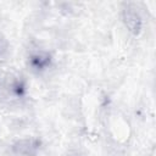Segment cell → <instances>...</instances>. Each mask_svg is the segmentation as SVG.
<instances>
[{"mask_svg": "<svg viewBox=\"0 0 156 156\" xmlns=\"http://www.w3.org/2000/svg\"><path fill=\"white\" fill-rule=\"evenodd\" d=\"M39 147V141L35 139H26L17 141L13 145V151L20 155H32Z\"/></svg>", "mask_w": 156, "mask_h": 156, "instance_id": "3957f363", "label": "cell"}, {"mask_svg": "<svg viewBox=\"0 0 156 156\" xmlns=\"http://www.w3.org/2000/svg\"><path fill=\"white\" fill-rule=\"evenodd\" d=\"M122 21L126 28L134 35H138L143 28V20L140 13L130 6H127L122 10Z\"/></svg>", "mask_w": 156, "mask_h": 156, "instance_id": "6da1fadb", "label": "cell"}, {"mask_svg": "<svg viewBox=\"0 0 156 156\" xmlns=\"http://www.w3.org/2000/svg\"><path fill=\"white\" fill-rule=\"evenodd\" d=\"M11 90H12V93H13L16 96H18V98L23 96V95L26 94V91H27L26 84H24V82H23L22 79H16V80H13V83H12V85H11Z\"/></svg>", "mask_w": 156, "mask_h": 156, "instance_id": "277c9868", "label": "cell"}, {"mask_svg": "<svg viewBox=\"0 0 156 156\" xmlns=\"http://www.w3.org/2000/svg\"><path fill=\"white\" fill-rule=\"evenodd\" d=\"M51 55L45 52V51H39V52H34L29 56V66L37 71V72H41V71H45L46 68L50 67L51 65Z\"/></svg>", "mask_w": 156, "mask_h": 156, "instance_id": "7a4b0ae2", "label": "cell"}]
</instances>
